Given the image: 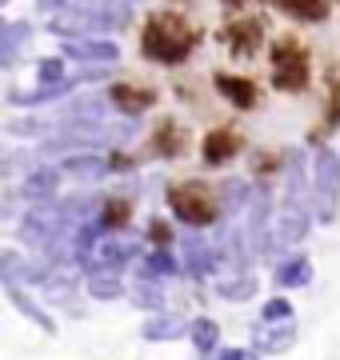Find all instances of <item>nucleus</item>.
I'll list each match as a JSON object with an SVG mask.
<instances>
[{
    "label": "nucleus",
    "mask_w": 340,
    "mask_h": 360,
    "mask_svg": "<svg viewBox=\"0 0 340 360\" xmlns=\"http://www.w3.org/2000/svg\"><path fill=\"white\" fill-rule=\"evenodd\" d=\"M157 148L164 156L181 153V132H176V124H160V129H157Z\"/></svg>",
    "instance_id": "16"
},
{
    "label": "nucleus",
    "mask_w": 340,
    "mask_h": 360,
    "mask_svg": "<svg viewBox=\"0 0 340 360\" xmlns=\"http://www.w3.org/2000/svg\"><path fill=\"white\" fill-rule=\"evenodd\" d=\"M273 84L280 92H301L308 84V56H304V49L288 44V40L276 44L273 49Z\"/></svg>",
    "instance_id": "4"
},
{
    "label": "nucleus",
    "mask_w": 340,
    "mask_h": 360,
    "mask_svg": "<svg viewBox=\"0 0 340 360\" xmlns=\"http://www.w3.org/2000/svg\"><path fill=\"white\" fill-rule=\"evenodd\" d=\"M68 168H77V172H84V176H92V172H105V160H96V156H84V160H72Z\"/></svg>",
    "instance_id": "17"
},
{
    "label": "nucleus",
    "mask_w": 340,
    "mask_h": 360,
    "mask_svg": "<svg viewBox=\"0 0 340 360\" xmlns=\"http://www.w3.org/2000/svg\"><path fill=\"white\" fill-rule=\"evenodd\" d=\"M236 148H240V136L228 129H212L209 136H204V144H200V156H204V165L209 168H221L224 160H233Z\"/></svg>",
    "instance_id": "7"
},
{
    "label": "nucleus",
    "mask_w": 340,
    "mask_h": 360,
    "mask_svg": "<svg viewBox=\"0 0 340 360\" xmlns=\"http://www.w3.org/2000/svg\"><path fill=\"white\" fill-rule=\"evenodd\" d=\"M65 65H68V56H44L37 65V80L40 84H60L65 80Z\"/></svg>",
    "instance_id": "14"
},
{
    "label": "nucleus",
    "mask_w": 340,
    "mask_h": 360,
    "mask_svg": "<svg viewBox=\"0 0 340 360\" xmlns=\"http://www.w3.org/2000/svg\"><path fill=\"white\" fill-rule=\"evenodd\" d=\"M285 16H296V20H325L328 4L325 0H273Z\"/></svg>",
    "instance_id": "12"
},
{
    "label": "nucleus",
    "mask_w": 340,
    "mask_h": 360,
    "mask_svg": "<svg viewBox=\"0 0 340 360\" xmlns=\"http://www.w3.org/2000/svg\"><path fill=\"white\" fill-rule=\"evenodd\" d=\"M0 4H8V0H0Z\"/></svg>",
    "instance_id": "21"
},
{
    "label": "nucleus",
    "mask_w": 340,
    "mask_h": 360,
    "mask_svg": "<svg viewBox=\"0 0 340 360\" xmlns=\"http://www.w3.org/2000/svg\"><path fill=\"white\" fill-rule=\"evenodd\" d=\"M169 208L176 212V220L192 224V229H209L221 217V193L209 188L204 180H181L169 188Z\"/></svg>",
    "instance_id": "2"
},
{
    "label": "nucleus",
    "mask_w": 340,
    "mask_h": 360,
    "mask_svg": "<svg viewBox=\"0 0 340 360\" xmlns=\"http://www.w3.org/2000/svg\"><path fill=\"white\" fill-rule=\"evenodd\" d=\"M340 124V84L332 89V101H328V124L325 129H336Z\"/></svg>",
    "instance_id": "18"
},
{
    "label": "nucleus",
    "mask_w": 340,
    "mask_h": 360,
    "mask_svg": "<svg viewBox=\"0 0 340 360\" xmlns=\"http://www.w3.org/2000/svg\"><path fill=\"white\" fill-rule=\"evenodd\" d=\"M105 108H108L105 101H96V96H84V101L68 104V108H65V112H60V116H68V120H80V116H84L89 124H96V120L105 116Z\"/></svg>",
    "instance_id": "13"
},
{
    "label": "nucleus",
    "mask_w": 340,
    "mask_h": 360,
    "mask_svg": "<svg viewBox=\"0 0 340 360\" xmlns=\"http://www.w3.org/2000/svg\"><path fill=\"white\" fill-rule=\"evenodd\" d=\"M28 32H32V28H28L25 20H8V25H0V65L4 68L16 65V52H20V44L28 40Z\"/></svg>",
    "instance_id": "10"
},
{
    "label": "nucleus",
    "mask_w": 340,
    "mask_h": 360,
    "mask_svg": "<svg viewBox=\"0 0 340 360\" xmlns=\"http://www.w3.org/2000/svg\"><path fill=\"white\" fill-rule=\"evenodd\" d=\"M132 20V13H105V8H68L48 25L53 37H96V32H117Z\"/></svg>",
    "instance_id": "3"
},
{
    "label": "nucleus",
    "mask_w": 340,
    "mask_h": 360,
    "mask_svg": "<svg viewBox=\"0 0 340 360\" xmlns=\"http://www.w3.org/2000/svg\"><path fill=\"white\" fill-rule=\"evenodd\" d=\"M197 44V32L188 20H181L176 13H160L152 16L148 25H144V37H140V49L148 60H157V65H181L184 56L192 52Z\"/></svg>",
    "instance_id": "1"
},
{
    "label": "nucleus",
    "mask_w": 340,
    "mask_h": 360,
    "mask_svg": "<svg viewBox=\"0 0 340 360\" xmlns=\"http://www.w3.org/2000/svg\"><path fill=\"white\" fill-rule=\"evenodd\" d=\"M60 40H65L68 60H84V65H117L120 60V49L112 44V40H100V37H89V40L60 37Z\"/></svg>",
    "instance_id": "5"
},
{
    "label": "nucleus",
    "mask_w": 340,
    "mask_h": 360,
    "mask_svg": "<svg viewBox=\"0 0 340 360\" xmlns=\"http://www.w3.org/2000/svg\"><path fill=\"white\" fill-rule=\"evenodd\" d=\"M224 4H233V8H240V4H244V0H224Z\"/></svg>",
    "instance_id": "20"
},
{
    "label": "nucleus",
    "mask_w": 340,
    "mask_h": 360,
    "mask_svg": "<svg viewBox=\"0 0 340 360\" xmlns=\"http://www.w3.org/2000/svg\"><path fill=\"white\" fill-rule=\"evenodd\" d=\"M132 217V205L124 200V196H112L105 205V224H112V229H120V224H129Z\"/></svg>",
    "instance_id": "15"
},
{
    "label": "nucleus",
    "mask_w": 340,
    "mask_h": 360,
    "mask_svg": "<svg viewBox=\"0 0 340 360\" xmlns=\"http://www.w3.org/2000/svg\"><path fill=\"white\" fill-rule=\"evenodd\" d=\"M336 184H340V172H336V156L320 148L316 153V193L325 196L328 205H332V196H336Z\"/></svg>",
    "instance_id": "11"
},
{
    "label": "nucleus",
    "mask_w": 340,
    "mask_h": 360,
    "mask_svg": "<svg viewBox=\"0 0 340 360\" xmlns=\"http://www.w3.org/2000/svg\"><path fill=\"white\" fill-rule=\"evenodd\" d=\"M221 40L228 44L233 56H240V60H244V56H256V49L264 44V25L261 20H236V25H228L221 32Z\"/></svg>",
    "instance_id": "6"
},
{
    "label": "nucleus",
    "mask_w": 340,
    "mask_h": 360,
    "mask_svg": "<svg viewBox=\"0 0 340 360\" xmlns=\"http://www.w3.org/2000/svg\"><path fill=\"white\" fill-rule=\"evenodd\" d=\"M152 92L148 89H132V84H112V92H108V104L112 108H120L124 116H136V112H144V108H152Z\"/></svg>",
    "instance_id": "8"
},
{
    "label": "nucleus",
    "mask_w": 340,
    "mask_h": 360,
    "mask_svg": "<svg viewBox=\"0 0 340 360\" xmlns=\"http://www.w3.org/2000/svg\"><path fill=\"white\" fill-rule=\"evenodd\" d=\"M216 89H221V96L224 101H233L236 108H244V112H249V108H256V84H252V80H244V77H216Z\"/></svg>",
    "instance_id": "9"
},
{
    "label": "nucleus",
    "mask_w": 340,
    "mask_h": 360,
    "mask_svg": "<svg viewBox=\"0 0 340 360\" xmlns=\"http://www.w3.org/2000/svg\"><path fill=\"white\" fill-rule=\"evenodd\" d=\"M56 8H65V0H37V13H56Z\"/></svg>",
    "instance_id": "19"
}]
</instances>
